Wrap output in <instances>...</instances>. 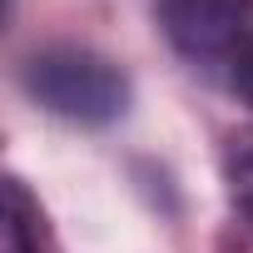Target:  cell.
Listing matches in <instances>:
<instances>
[{
    "label": "cell",
    "mask_w": 253,
    "mask_h": 253,
    "mask_svg": "<svg viewBox=\"0 0 253 253\" xmlns=\"http://www.w3.org/2000/svg\"><path fill=\"white\" fill-rule=\"evenodd\" d=\"M25 89L35 104H45L60 119L75 124H109L129 109V80L124 70L84 45H50L30 55Z\"/></svg>",
    "instance_id": "cell-1"
},
{
    "label": "cell",
    "mask_w": 253,
    "mask_h": 253,
    "mask_svg": "<svg viewBox=\"0 0 253 253\" xmlns=\"http://www.w3.org/2000/svg\"><path fill=\"white\" fill-rule=\"evenodd\" d=\"M253 20V0H159L169 45L194 65H228Z\"/></svg>",
    "instance_id": "cell-2"
},
{
    "label": "cell",
    "mask_w": 253,
    "mask_h": 253,
    "mask_svg": "<svg viewBox=\"0 0 253 253\" xmlns=\"http://www.w3.org/2000/svg\"><path fill=\"white\" fill-rule=\"evenodd\" d=\"M35 204L25 199V189L10 179L5 184V243L0 253H40V233H35Z\"/></svg>",
    "instance_id": "cell-3"
},
{
    "label": "cell",
    "mask_w": 253,
    "mask_h": 253,
    "mask_svg": "<svg viewBox=\"0 0 253 253\" xmlns=\"http://www.w3.org/2000/svg\"><path fill=\"white\" fill-rule=\"evenodd\" d=\"M228 84L238 89V99L253 104V20H248V30H243V40H238V50L228 60Z\"/></svg>",
    "instance_id": "cell-4"
}]
</instances>
